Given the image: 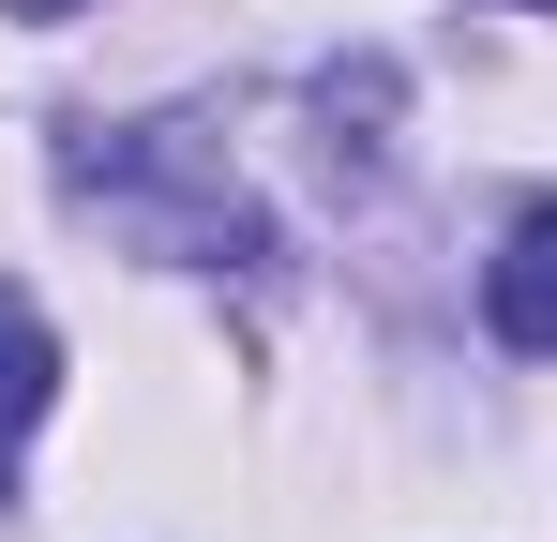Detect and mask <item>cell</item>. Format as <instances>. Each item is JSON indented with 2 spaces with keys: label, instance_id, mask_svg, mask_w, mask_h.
I'll return each instance as SVG.
<instances>
[{
  "label": "cell",
  "instance_id": "1",
  "mask_svg": "<svg viewBox=\"0 0 557 542\" xmlns=\"http://www.w3.org/2000/svg\"><path fill=\"white\" fill-rule=\"evenodd\" d=\"M482 332L512 361H557V196L497 242V271H482Z\"/></svg>",
  "mask_w": 557,
  "mask_h": 542
},
{
  "label": "cell",
  "instance_id": "2",
  "mask_svg": "<svg viewBox=\"0 0 557 542\" xmlns=\"http://www.w3.org/2000/svg\"><path fill=\"white\" fill-rule=\"evenodd\" d=\"M46 392H61V347H46V317L0 286V438H30V422H46Z\"/></svg>",
  "mask_w": 557,
  "mask_h": 542
},
{
  "label": "cell",
  "instance_id": "3",
  "mask_svg": "<svg viewBox=\"0 0 557 542\" xmlns=\"http://www.w3.org/2000/svg\"><path fill=\"white\" fill-rule=\"evenodd\" d=\"M543 15H557V0H543Z\"/></svg>",
  "mask_w": 557,
  "mask_h": 542
}]
</instances>
